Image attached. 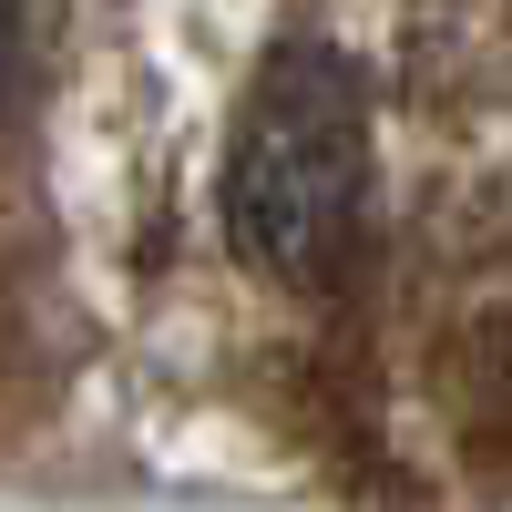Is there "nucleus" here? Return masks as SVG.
Wrapping results in <instances>:
<instances>
[{
	"label": "nucleus",
	"mask_w": 512,
	"mask_h": 512,
	"mask_svg": "<svg viewBox=\"0 0 512 512\" xmlns=\"http://www.w3.org/2000/svg\"><path fill=\"white\" fill-rule=\"evenodd\" d=\"M359 205H369V93L349 52L287 41L246 82L226 134V236L256 277L328 287L349 267Z\"/></svg>",
	"instance_id": "obj_1"
},
{
	"label": "nucleus",
	"mask_w": 512,
	"mask_h": 512,
	"mask_svg": "<svg viewBox=\"0 0 512 512\" xmlns=\"http://www.w3.org/2000/svg\"><path fill=\"white\" fill-rule=\"evenodd\" d=\"M21 93H31V11H21V0H0V134H11Z\"/></svg>",
	"instance_id": "obj_2"
}]
</instances>
